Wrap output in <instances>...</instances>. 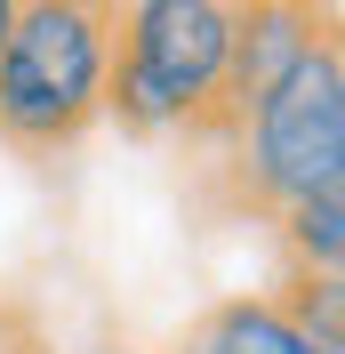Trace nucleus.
Returning a JSON list of instances; mask_svg holds the SVG:
<instances>
[{
    "instance_id": "f257e3e1",
    "label": "nucleus",
    "mask_w": 345,
    "mask_h": 354,
    "mask_svg": "<svg viewBox=\"0 0 345 354\" xmlns=\"http://www.w3.org/2000/svg\"><path fill=\"white\" fill-rule=\"evenodd\" d=\"M112 32L81 0H32L0 41V129L17 145H65L105 105Z\"/></svg>"
},
{
    "instance_id": "f03ea898",
    "label": "nucleus",
    "mask_w": 345,
    "mask_h": 354,
    "mask_svg": "<svg viewBox=\"0 0 345 354\" xmlns=\"http://www.w3.org/2000/svg\"><path fill=\"white\" fill-rule=\"evenodd\" d=\"M225 65H233V8L217 0H145L129 8L121 57L105 65V105L137 129H169L193 121L209 97H225Z\"/></svg>"
},
{
    "instance_id": "7ed1b4c3",
    "label": "nucleus",
    "mask_w": 345,
    "mask_h": 354,
    "mask_svg": "<svg viewBox=\"0 0 345 354\" xmlns=\"http://www.w3.org/2000/svg\"><path fill=\"white\" fill-rule=\"evenodd\" d=\"M241 121H249L257 185L273 201L337 194L345 185V57H337V41H313Z\"/></svg>"
},
{
    "instance_id": "20e7f679",
    "label": "nucleus",
    "mask_w": 345,
    "mask_h": 354,
    "mask_svg": "<svg viewBox=\"0 0 345 354\" xmlns=\"http://www.w3.org/2000/svg\"><path fill=\"white\" fill-rule=\"evenodd\" d=\"M313 41H322V32L297 17V8H249V17H233V65H225V97L249 113V105H257V97H265V88H273L289 65H297Z\"/></svg>"
},
{
    "instance_id": "39448f33",
    "label": "nucleus",
    "mask_w": 345,
    "mask_h": 354,
    "mask_svg": "<svg viewBox=\"0 0 345 354\" xmlns=\"http://www.w3.org/2000/svg\"><path fill=\"white\" fill-rule=\"evenodd\" d=\"M201 354H322V346H305L281 306H225L201 338Z\"/></svg>"
},
{
    "instance_id": "423d86ee",
    "label": "nucleus",
    "mask_w": 345,
    "mask_h": 354,
    "mask_svg": "<svg viewBox=\"0 0 345 354\" xmlns=\"http://www.w3.org/2000/svg\"><path fill=\"white\" fill-rule=\"evenodd\" d=\"M289 242H297V258L322 274V282H337V250H345V185L337 194H305L289 201Z\"/></svg>"
},
{
    "instance_id": "0eeeda50",
    "label": "nucleus",
    "mask_w": 345,
    "mask_h": 354,
    "mask_svg": "<svg viewBox=\"0 0 345 354\" xmlns=\"http://www.w3.org/2000/svg\"><path fill=\"white\" fill-rule=\"evenodd\" d=\"M8 24H17V8H8V0H0V41H8Z\"/></svg>"
}]
</instances>
